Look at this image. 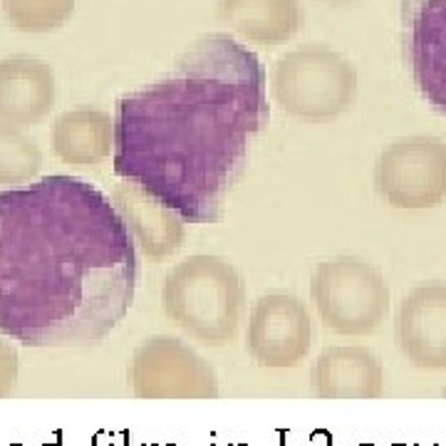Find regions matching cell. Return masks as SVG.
<instances>
[{"label":"cell","instance_id":"1","mask_svg":"<svg viewBox=\"0 0 446 446\" xmlns=\"http://www.w3.org/2000/svg\"><path fill=\"white\" fill-rule=\"evenodd\" d=\"M137 240L77 177L0 191V335L25 347H94L132 308Z\"/></svg>","mask_w":446,"mask_h":446},{"label":"cell","instance_id":"2","mask_svg":"<svg viewBox=\"0 0 446 446\" xmlns=\"http://www.w3.org/2000/svg\"><path fill=\"white\" fill-rule=\"evenodd\" d=\"M268 117L260 60L230 35L211 33L167 74L119 97L114 174L184 223H216Z\"/></svg>","mask_w":446,"mask_h":446},{"label":"cell","instance_id":"3","mask_svg":"<svg viewBox=\"0 0 446 446\" xmlns=\"http://www.w3.org/2000/svg\"><path fill=\"white\" fill-rule=\"evenodd\" d=\"M245 283L223 255L196 253L167 273L162 310L179 330L206 347L228 345L245 313Z\"/></svg>","mask_w":446,"mask_h":446},{"label":"cell","instance_id":"4","mask_svg":"<svg viewBox=\"0 0 446 446\" xmlns=\"http://www.w3.org/2000/svg\"><path fill=\"white\" fill-rule=\"evenodd\" d=\"M270 94L285 114L308 124L338 119L357 97V69L328 45H298L270 72Z\"/></svg>","mask_w":446,"mask_h":446},{"label":"cell","instance_id":"5","mask_svg":"<svg viewBox=\"0 0 446 446\" xmlns=\"http://www.w3.org/2000/svg\"><path fill=\"white\" fill-rule=\"evenodd\" d=\"M310 300L328 330L364 338L382 328L389 313V285L377 265L359 255H335L315 265Z\"/></svg>","mask_w":446,"mask_h":446},{"label":"cell","instance_id":"6","mask_svg":"<svg viewBox=\"0 0 446 446\" xmlns=\"http://www.w3.org/2000/svg\"><path fill=\"white\" fill-rule=\"evenodd\" d=\"M374 189L387 206L427 211L446 201V142L409 134L389 142L374 164Z\"/></svg>","mask_w":446,"mask_h":446},{"label":"cell","instance_id":"7","mask_svg":"<svg viewBox=\"0 0 446 446\" xmlns=\"http://www.w3.org/2000/svg\"><path fill=\"white\" fill-rule=\"evenodd\" d=\"M132 392L139 399H216L213 367L186 342L169 335L144 340L129 367Z\"/></svg>","mask_w":446,"mask_h":446},{"label":"cell","instance_id":"8","mask_svg":"<svg viewBox=\"0 0 446 446\" xmlns=\"http://www.w3.org/2000/svg\"><path fill=\"white\" fill-rule=\"evenodd\" d=\"M313 323L308 305L290 293L260 295L248 313L245 347L265 369H293L308 359Z\"/></svg>","mask_w":446,"mask_h":446},{"label":"cell","instance_id":"9","mask_svg":"<svg viewBox=\"0 0 446 446\" xmlns=\"http://www.w3.org/2000/svg\"><path fill=\"white\" fill-rule=\"evenodd\" d=\"M402 55L422 99L446 117V0H402Z\"/></svg>","mask_w":446,"mask_h":446},{"label":"cell","instance_id":"10","mask_svg":"<svg viewBox=\"0 0 446 446\" xmlns=\"http://www.w3.org/2000/svg\"><path fill=\"white\" fill-rule=\"evenodd\" d=\"M394 333L409 364L446 369V280H427L404 295Z\"/></svg>","mask_w":446,"mask_h":446},{"label":"cell","instance_id":"11","mask_svg":"<svg viewBox=\"0 0 446 446\" xmlns=\"http://www.w3.org/2000/svg\"><path fill=\"white\" fill-rule=\"evenodd\" d=\"M57 82L50 62L35 55H10L0 60V122L30 127L55 107Z\"/></svg>","mask_w":446,"mask_h":446},{"label":"cell","instance_id":"12","mask_svg":"<svg viewBox=\"0 0 446 446\" xmlns=\"http://www.w3.org/2000/svg\"><path fill=\"white\" fill-rule=\"evenodd\" d=\"M382 384V364L359 345L323 350L310 367V392L318 399H374Z\"/></svg>","mask_w":446,"mask_h":446},{"label":"cell","instance_id":"13","mask_svg":"<svg viewBox=\"0 0 446 446\" xmlns=\"http://www.w3.org/2000/svg\"><path fill=\"white\" fill-rule=\"evenodd\" d=\"M216 18L243 43L278 48L305 23L300 0H218Z\"/></svg>","mask_w":446,"mask_h":446},{"label":"cell","instance_id":"14","mask_svg":"<svg viewBox=\"0 0 446 446\" xmlns=\"http://www.w3.org/2000/svg\"><path fill=\"white\" fill-rule=\"evenodd\" d=\"M52 152L67 167H97L114 154V117L94 107L67 109L52 124Z\"/></svg>","mask_w":446,"mask_h":446},{"label":"cell","instance_id":"15","mask_svg":"<svg viewBox=\"0 0 446 446\" xmlns=\"http://www.w3.org/2000/svg\"><path fill=\"white\" fill-rule=\"evenodd\" d=\"M112 201L122 211L134 240L142 245L147 255L164 258V255H172L182 248L184 221L167 206H162L157 199L144 194L139 186L124 182Z\"/></svg>","mask_w":446,"mask_h":446},{"label":"cell","instance_id":"16","mask_svg":"<svg viewBox=\"0 0 446 446\" xmlns=\"http://www.w3.org/2000/svg\"><path fill=\"white\" fill-rule=\"evenodd\" d=\"M43 169V152L23 127L0 122V186L20 189Z\"/></svg>","mask_w":446,"mask_h":446},{"label":"cell","instance_id":"17","mask_svg":"<svg viewBox=\"0 0 446 446\" xmlns=\"http://www.w3.org/2000/svg\"><path fill=\"white\" fill-rule=\"evenodd\" d=\"M0 5L5 20L28 35L52 33L74 13V0H0Z\"/></svg>","mask_w":446,"mask_h":446},{"label":"cell","instance_id":"18","mask_svg":"<svg viewBox=\"0 0 446 446\" xmlns=\"http://www.w3.org/2000/svg\"><path fill=\"white\" fill-rule=\"evenodd\" d=\"M15 379H18V355L0 338V397L15 387Z\"/></svg>","mask_w":446,"mask_h":446},{"label":"cell","instance_id":"19","mask_svg":"<svg viewBox=\"0 0 446 446\" xmlns=\"http://www.w3.org/2000/svg\"><path fill=\"white\" fill-rule=\"evenodd\" d=\"M323 3H335V5H342V3H357V0H323Z\"/></svg>","mask_w":446,"mask_h":446},{"label":"cell","instance_id":"20","mask_svg":"<svg viewBox=\"0 0 446 446\" xmlns=\"http://www.w3.org/2000/svg\"><path fill=\"white\" fill-rule=\"evenodd\" d=\"M444 397H446V387H444Z\"/></svg>","mask_w":446,"mask_h":446}]
</instances>
